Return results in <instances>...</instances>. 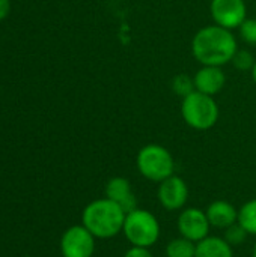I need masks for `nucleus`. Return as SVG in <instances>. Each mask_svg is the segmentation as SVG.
I'll return each mask as SVG.
<instances>
[{
  "instance_id": "nucleus-15",
  "label": "nucleus",
  "mask_w": 256,
  "mask_h": 257,
  "mask_svg": "<svg viewBox=\"0 0 256 257\" xmlns=\"http://www.w3.org/2000/svg\"><path fill=\"white\" fill-rule=\"evenodd\" d=\"M247 235H256V199L246 202L238 209V221H237Z\"/></svg>"
},
{
  "instance_id": "nucleus-5",
  "label": "nucleus",
  "mask_w": 256,
  "mask_h": 257,
  "mask_svg": "<svg viewBox=\"0 0 256 257\" xmlns=\"http://www.w3.org/2000/svg\"><path fill=\"white\" fill-rule=\"evenodd\" d=\"M122 232L131 245L149 248L160 238V223L149 211L136 208L125 215Z\"/></svg>"
},
{
  "instance_id": "nucleus-21",
  "label": "nucleus",
  "mask_w": 256,
  "mask_h": 257,
  "mask_svg": "<svg viewBox=\"0 0 256 257\" xmlns=\"http://www.w3.org/2000/svg\"><path fill=\"white\" fill-rule=\"evenodd\" d=\"M11 11V0H0V21L8 17Z\"/></svg>"
},
{
  "instance_id": "nucleus-3",
  "label": "nucleus",
  "mask_w": 256,
  "mask_h": 257,
  "mask_svg": "<svg viewBox=\"0 0 256 257\" xmlns=\"http://www.w3.org/2000/svg\"><path fill=\"white\" fill-rule=\"evenodd\" d=\"M181 116L190 128L207 131L217 123L220 110L214 96L195 90L189 96L183 98Z\"/></svg>"
},
{
  "instance_id": "nucleus-12",
  "label": "nucleus",
  "mask_w": 256,
  "mask_h": 257,
  "mask_svg": "<svg viewBox=\"0 0 256 257\" xmlns=\"http://www.w3.org/2000/svg\"><path fill=\"white\" fill-rule=\"evenodd\" d=\"M205 212L210 224L217 229H228L238 221V211L226 200L213 202Z\"/></svg>"
},
{
  "instance_id": "nucleus-4",
  "label": "nucleus",
  "mask_w": 256,
  "mask_h": 257,
  "mask_svg": "<svg viewBox=\"0 0 256 257\" xmlns=\"http://www.w3.org/2000/svg\"><path fill=\"white\" fill-rule=\"evenodd\" d=\"M136 164L143 178L158 184L172 176L175 172L172 154L164 146L155 143L146 145L139 151Z\"/></svg>"
},
{
  "instance_id": "nucleus-13",
  "label": "nucleus",
  "mask_w": 256,
  "mask_h": 257,
  "mask_svg": "<svg viewBox=\"0 0 256 257\" xmlns=\"http://www.w3.org/2000/svg\"><path fill=\"white\" fill-rule=\"evenodd\" d=\"M195 257H234L232 245H229L225 238L207 236L196 244Z\"/></svg>"
},
{
  "instance_id": "nucleus-14",
  "label": "nucleus",
  "mask_w": 256,
  "mask_h": 257,
  "mask_svg": "<svg viewBox=\"0 0 256 257\" xmlns=\"http://www.w3.org/2000/svg\"><path fill=\"white\" fill-rule=\"evenodd\" d=\"M196 254V242L180 236L172 239L166 245V257H195Z\"/></svg>"
},
{
  "instance_id": "nucleus-11",
  "label": "nucleus",
  "mask_w": 256,
  "mask_h": 257,
  "mask_svg": "<svg viewBox=\"0 0 256 257\" xmlns=\"http://www.w3.org/2000/svg\"><path fill=\"white\" fill-rule=\"evenodd\" d=\"M195 80V90L214 96L226 84V75L222 66H202L193 77Z\"/></svg>"
},
{
  "instance_id": "nucleus-2",
  "label": "nucleus",
  "mask_w": 256,
  "mask_h": 257,
  "mask_svg": "<svg viewBox=\"0 0 256 257\" xmlns=\"http://www.w3.org/2000/svg\"><path fill=\"white\" fill-rule=\"evenodd\" d=\"M125 212L107 197L91 202L81 214V224L97 238L110 239L124 229Z\"/></svg>"
},
{
  "instance_id": "nucleus-22",
  "label": "nucleus",
  "mask_w": 256,
  "mask_h": 257,
  "mask_svg": "<svg viewBox=\"0 0 256 257\" xmlns=\"http://www.w3.org/2000/svg\"><path fill=\"white\" fill-rule=\"evenodd\" d=\"M250 74H252V80L255 81L256 84V62L255 65H253V68H252V71H250Z\"/></svg>"
},
{
  "instance_id": "nucleus-8",
  "label": "nucleus",
  "mask_w": 256,
  "mask_h": 257,
  "mask_svg": "<svg viewBox=\"0 0 256 257\" xmlns=\"http://www.w3.org/2000/svg\"><path fill=\"white\" fill-rule=\"evenodd\" d=\"M210 221L207 212L199 208H187L178 217V232L181 236L199 242L205 239L210 233Z\"/></svg>"
},
{
  "instance_id": "nucleus-19",
  "label": "nucleus",
  "mask_w": 256,
  "mask_h": 257,
  "mask_svg": "<svg viewBox=\"0 0 256 257\" xmlns=\"http://www.w3.org/2000/svg\"><path fill=\"white\" fill-rule=\"evenodd\" d=\"M225 230H226L225 239L228 241L229 245H238V244L244 242L246 238H247V232H246L238 223L232 224L231 227H228V229H225Z\"/></svg>"
},
{
  "instance_id": "nucleus-9",
  "label": "nucleus",
  "mask_w": 256,
  "mask_h": 257,
  "mask_svg": "<svg viewBox=\"0 0 256 257\" xmlns=\"http://www.w3.org/2000/svg\"><path fill=\"white\" fill-rule=\"evenodd\" d=\"M158 200L161 206L167 211H178L187 203L189 199V187L184 179L180 176H169L167 179L161 181L157 191Z\"/></svg>"
},
{
  "instance_id": "nucleus-7",
  "label": "nucleus",
  "mask_w": 256,
  "mask_h": 257,
  "mask_svg": "<svg viewBox=\"0 0 256 257\" xmlns=\"http://www.w3.org/2000/svg\"><path fill=\"white\" fill-rule=\"evenodd\" d=\"M210 12L214 24L225 29H238L247 18V6L244 0H211Z\"/></svg>"
},
{
  "instance_id": "nucleus-16",
  "label": "nucleus",
  "mask_w": 256,
  "mask_h": 257,
  "mask_svg": "<svg viewBox=\"0 0 256 257\" xmlns=\"http://www.w3.org/2000/svg\"><path fill=\"white\" fill-rule=\"evenodd\" d=\"M170 87L172 92L183 99L189 96L192 92H195V80L187 74H178L170 80Z\"/></svg>"
},
{
  "instance_id": "nucleus-6",
  "label": "nucleus",
  "mask_w": 256,
  "mask_h": 257,
  "mask_svg": "<svg viewBox=\"0 0 256 257\" xmlns=\"http://www.w3.org/2000/svg\"><path fill=\"white\" fill-rule=\"evenodd\" d=\"M95 236L83 226H71L60 238L62 257H92L95 251Z\"/></svg>"
},
{
  "instance_id": "nucleus-1",
  "label": "nucleus",
  "mask_w": 256,
  "mask_h": 257,
  "mask_svg": "<svg viewBox=\"0 0 256 257\" xmlns=\"http://www.w3.org/2000/svg\"><path fill=\"white\" fill-rule=\"evenodd\" d=\"M237 50L238 44L232 32L217 24L199 29L192 39L193 57L202 66H223L232 60Z\"/></svg>"
},
{
  "instance_id": "nucleus-17",
  "label": "nucleus",
  "mask_w": 256,
  "mask_h": 257,
  "mask_svg": "<svg viewBox=\"0 0 256 257\" xmlns=\"http://www.w3.org/2000/svg\"><path fill=\"white\" fill-rule=\"evenodd\" d=\"M256 59L253 57V54L249 50H244V48L243 50L238 48L235 51L232 60H231V63L234 65V68L238 69V71H252Z\"/></svg>"
},
{
  "instance_id": "nucleus-20",
  "label": "nucleus",
  "mask_w": 256,
  "mask_h": 257,
  "mask_svg": "<svg viewBox=\"0 0 256 257\" xmlns=\"http://www.w3.org/2000/svg\"><path fill=\"white\" fill-rule=\"evenodd\" d=\"M124 257H154L152 253L145 248V247H131L130 250H127V253L124 254Z\"/></svg>"
},
{
  "instance_id": "nucleus-23",
  "label": "nucleus",
  "mask_w": 256,
  "mask_h": 257,
  "mask_svg": "<svg viewBox=\"0 0 256 257\" xmlns=\"http://www.w3.org/2000/svg\"><path fill=\"white\" fill-rule=\"evenodd\" d=\"M253 257H256V245H255V248H253Z\"/></svg>"
},
{
  "instance_id": "nucleus-18",
  "label": "nucleus",
  "mask_w": 256,
  "mask_h": 257,
  "mask_svg": "<svg viewBox=\"0 0 256 257\" xmlns=\"http://www.w3.org/2000/svg\"><path fill=\"white\" fill-rule=\"evenodd\" d=\"M241 39L249 44V45H256V18H246L241 26L238 27Z\"/></svg>"
},
{
  "instance_id": "nucleus-10",
  "label": "nucleus",
  "mask_w": 256,
  "mask_h": 257,
  "mask_svg": "<svg viewBox=\"0 0 256 257\" xmlns=\"http://www.w3.org/2000/svg\"><path fill=\"white\" fill-rule=\"evenodd\" d=\"M106 197L112 202H115L125 214L134 211L137 208V200L133 193L131 184L128 179L116 176L112 178L106 184Z\"/></svg>"
}]
</instances>
